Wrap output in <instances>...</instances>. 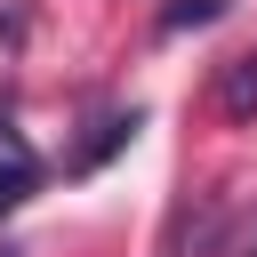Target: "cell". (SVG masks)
Instances as JSON below:
<instances>
[{"instance_id": "6da1fadb", "label": "cell", "mask_w": 257, "mask_h": 257, "mask_svg": "<svg viewBox=\"0 0 257 257\" xmlns=\"http://www.w3.org/2000/svg\"><path fill=\"white\" fill-rule=\"evenodd\" d=\"M137 128H145V112H137V104H112V112H96V120H88V137L64 153V177H96L112 153H128V145H137Z\"/></svg>"}, {"instance_id": "7a4b0ae2", "label": "cell", "mask_w": 257, "mask_h": 257, "mask_svg": "<svg viewBox=\"0 0 257 257\" xmlns=\"http://www.w3.org/2000/svg\"><path fill=\"white\" fill-rule=\"evenodd\" d=\"M32 193H40V153L16 128H0V217H16Z\"/></svg>"}, {"instance_id": "3957f363", "label": "cell", "mask_w": 257, "mask_h": 257, "mask_svg": "<svg viewBox=\"0 0 257 257\" xmlns=\"http://www.w3.org/2000/svg\"><path fill=\"white\" fill-rule=\"evenodd\" d=\"M217 112L225 120H257V48L217 64Z\"/></svg>"}, {"instance_id": "277c9868", "label": "cell", "mask_w": 257, "mask_h": 257, "mask_svg": "<svg viewBox=\"0 0 257 257\" xmlns=\"http://www.w3.org/2000/svg\"><path fill=\"white\" fill-rule=\"evenodd\" d=\"M233 0H169L161 8V40H177V32H201V24H217Z\"/></svg>"}, {"instance_id": "5b68a950", "label": "cell", "mask_w": 257, "mask_h": 257, "mask_svg": "<svg viewBox=\"0 0 257 257\" xmlns=\"http://www.w3.org/2000/svg\"><path fill=\"white\" fill-rule=\"evenodd\" d=\"M0 257H24V249H8V241H0Z\"/></svg>"}]
</instances>
